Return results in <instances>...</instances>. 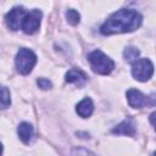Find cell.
<instances>
[{
  "label": "cell",
  "mask_w": 156,
  "mask_h": 156,
  "mask_svg": "<svg viewBox=\"0 0 156 156\" xmlns=\"http://www.w3.org/2000/svg\"><path fill=\"white\" fill-rule=\"evenodd\" d=\"M141 21V15L134 10H118L105 21L100 28V32L104 35L133 32L140 27Z\"/></svg>",
  "instance_id": "cell-1"
},
{
  "label": "cell",
  "mask_w": 156,
  "mask_h": 156,
  "mask_svg": "<svg viewBox=\"0 0 156 156\" xmlns=\"http://www.w3.org/2000/svg\"><path fill=\"white\" fill-rule=\"evenodd\" d=\"M88 60L93 71L99 74H108L115 68V62L100 50H94L93 52H90Z\"/></svg>",
  "instance_id": "cell-2"
},
{
  "label": "cell",
  "mask_w": 156,
  "mask_h": 156,
  "mask_svg": "<svg viewBox=\"0 0 156 156\" xmlns=\"http://www.w3.org/2000/svg\"><path fill=\"white\" fill-rule=\"evenodd\" d=\"M15 61H16L17 71L21 74H24L26 76V74L30 73V71L35 66V63H37V56H35V54L32 50L26 49V48H22L17 52Z\"/></svg>",
  "instance_id": "cell-3"
},
{
  "label": "cell",
  "mask_w": 156,
  "mask_h": 156,
  "mask_svg": "<svg viewBox=\"0 0 156 156\" xmlns=\"http://www.w3.org/2000/svg\"><path fill=\"white\" fill-rule=\"evenodd\" d=\"M132 74L136 80L146 82L154 74V65L149 58H139L133 62Z\"/></svg>",
  "instance_id": "cell-4"
},
{
  "label": "cell",
  "mask_w": 156,
  "mask_h": 156,
  "mask_svg": "<svg viewBox=\"0 0 156 156\" xmlns=\"http://www.w3.org/2000/svg\"><path fill=\"white\" fill-rule=\"evenodd\" d=\"M40 20H41V11L34 9L26 15L21 28L26 34H34L40 27Z\"/></svg>",
  "instance_id": "cell-5"
},
{
  "label": "cell",
  "mask_w": 156,
  "mask_h": 156,
  "mask_svg": "<svg viewBox=\"0 0 156 156\" xmlns=\"http://www.w3.org/2000/svg\"><path fill=\"white\" fill-rule=\"evenodd\" d=\"M26 11L22 6H16L13 7L10 12H7V15L5 16V21L7 27L11 30H18L22 26V22L26 17Z\"/></svg>",
  "instance_id": "cell-6"
},
{
  "label": "cell",
  "mask_w": 156,
  "mask_h": 156,
  "mask_svg": "<svg viewBox=\"0 0 156 156\" xmlns=\"http://www.w3.org/2000/svg\"><path fill=\"white\" fill-rule=\"evenodd\" d=\"M127 100H128L129 105L132 107H135V108H141L145 105L150 104L149 98L145 96L143 93H140L136 89H129L127 91Z\"/></svg>",
  "instance_id": "cell-7"
},
{
  "label": "cell",
  "mask_w": 156,
  "mask_h": 156,
  "mask_svg": "<svg viewBox=\"0 0 156 156\" xmlns=\"http://www.w3.org/2000/svg\"><path fill=\"white\" fill-rule=\"evenodd\" d=\"M66 82L68 83H73V84H77V85H83L87 80V74L82 71V69H78V68H72L69 69L67 73H66Z\"/></svg>",
  "instance_id": "cell-8"
},
{
  "label": "cell",
  "mask_w": 156,
  "mask_h": 156,
  "mask_svg": "<svg viewBox=\"0 0 156 156\" xmlns=\"http://www.w3.org/2000/svg\"><path fill=\"white\" fill-rule=\"evenodd\" d=\"M76 111H77V113H78L80 117L88 118V117L93 113V111H94V105H93L91 99H89V98L83 99V100L77 105Z\"/></svg>",
  "instance_id": "cell-9"
},
{
  "label": "cell",
  "mask_w": 156,
  "mask_h": 156,
  "mask_svg": "<svg viewBox=\"0 0 156 156\" xmlns=\"http://www.w3.org/2000/svg\"><path fill=\"white\" fill-rule=\"evenodd\" d=\"M113 134H123V135H134L135 134V126L130 119H126L121 122L112 129Z\"/></svg>",
  "instance_id": "cell-10"
},
{
  "label": "cell",
  "mask_w": 156,
  "mask_h": 156,
  "mask_svg": "<svg viewBox=\"0 0 156 156\" xmlns=\"http://www.w3.org/2000/svg\"><path fill=\"white\" fill-rule=\"evenodd\" d=\"M17 133H18L20 139L24 144H28L33 136V127L27 122H22L17 128Z\"/></svg>",
  "instance_id": "cell-11"
},
{
  "label": "cell",
  "mask_w": 156,
  "mask_h": 156,
  "mask_svg": "<svg viewBox=\"0 0 156 156\" xmlns=\"http://www.w3.org/2000/svg\"><path fill=\"white\" fill-rule=\"evenodd\" d=\"M11 104V98H10V91L6 87L0 85V108H6Z\"/></svg>",
  "instance_id": "cell-12"
},
{
  "label": "cell",
  "mask_w": 156,
  "mask_h": 156,
  "mask_svg": "<svg viewBox=\"0 0 156 156\" xmlns=\"http://www.w3.org/2000/svg\"><path fill=\"white\" fill-rule=\"evenodd\" d=\"M139 54H140V51L134 46H128L123 51V56L128 62H135L139 57Z\"/></svg>",
  "instance_id": "cell-13"
},
{
  "label": "cell",
  "mask_w": 156,
  "mask_h": 156,
  "mask_svg": "<svg viewBox=\"0 0 156 156\" xmlns=\"http://www.w3.org/2000/svg\"><path fill=\"white\" fill-rule=\"evenodd\" d=\"M66 18H67L68 23H71L72 26H76V24H78L79 21H80V15H79L76 10L69 9V10L66 11Z\"/></svg>",
  "instance_id": "cell-14"
},
{
  "label": "cell",
  "mask_w": 156,
  "mask_h": 156,
  "mask_svg": "<svg viewBox=\"0 0 156 156\" xmlns=\"http://www.w3.org/2000/svg\"><path fill=\"white\" fill-rule=\"evenodd\" d=\"M72 156H96V155H94L93 152H90L83 147H76L72 151Z\"/></svg>",
  "instance_id": "cell-15"
},
{
  "label": "cell",
  "mask_w": 156,
  "mask_h": 156,
  "mask_svg": "<svg viewBox=\"0 0 156 156\" xmlns=\"http://www.w3.org/2000/svg\"><path fill=\"white\" fill-rule=\"evenodd\" d=\"M37 83H38L39 88H41V89H44V90H46V89H50V88L52 87L51 82H50L49 79H46V78H39V79L37 80Z\"/></svg>",
  "instance_id": "cell-16"
},
{
  "label": "cell",
  "mask_w": 156,
  "mask_h": 156,
  "mask_svg": "<svg viewBox=\"0 0 156 156\" xmlns=\"http://www.w3.org/2000/svg\"><path fill=\"white\" fill-rule=\"evenodd\" d=\"M2 155V144L0 143V156Z\"/></svg>",
  "instance_id": "cell-17"
}]
</instances>
